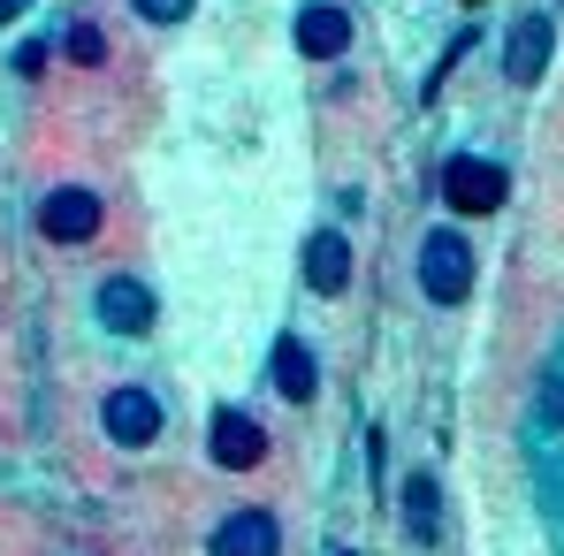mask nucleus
Masks as SVG:
<instances>
[{
    "label": "nucleus",
    "instance_id": "obj_13",
    "mask_svg": "<svg viewBox=\"0 0 564 556\" xmlns=\"http://www.w3.org/2000/svg\"><path fill=\"white\" fill-rule=\"evenodd\" d=\"M130 8H138L145 23H184V15L198 8V0H130Z\"/></svg>",
    "mask_w": 564,
    "mask_h": 556
},
{
    "label": "nucleus",
    "instance_id": "obj_9",
    "mask_svg": "<svg viewBox=\"0 0 564 556\" xmlns=\"http://www.w3.org/2000/svg\"><path fill=\"white\" fill-rule=\"evenodd\" d=\"M99 320H107L115 336H145V328H153V297H145V282L107 275V282H99Z\"/></svg>",
    "mask_w": 564,
    "mask_h": 556
},
{
    "label": "nucleus",
    "instance_id": "obj_6",
    "mask_svg": "<svg viewBox=\"0 0 564 556\" xmlns=\"http://www.w3.org/2000/svg\"><path fill=\"white\" fill-rule=\"evenodd\" d=\"M268 458V427L252 412H214V465L221 472H245V465Z\"/></svg>",
    "mask_w": 564,
    "mask_h": 556
},
{
    "label": "nucleus",
    "instance_id": "obj_5",
    "mask_svg": "<svg viewBox=\"0 0 564 556\" xmlns=\"http://www.w3.org/2000/svg\"><path fill=\"white\" fill-rule=\"evenodd\" d=\"M99 427H107V443L138 450V443H153V435H161V404H153L145 389H115V396L99 404Z\"/></svg>",
    "mask_w": 564,
    "mask_h": 556
},
{
    "label": "nucleus",
    "instance_id": "obj_10",
    "mask_svg": "<svg viewBox=\"0 0 564 556\" xmlns=\"http://www.w3.org/2000/svg\"><path fill=\"white\" fill-rule=\"evenodd\" d=\"M305 282H313L321 297H336V290L351 282V237H344V229H313V237H305Z\"/></svg>",
    "mask_w": 564,
    "mask_h": 556
},
{
    "label": "nucleus",
    "instance_id": "obj_1",
    "mask_svg": "<svg viewBox=\"0 0 564 556\" xmlns=\"http://www.w3.org/2000/svg\"><path fill=\"white\" fill-rule=\"evenodd\" d=\"M420 290L435 305H458L473 290V244L458 229H427V244H420Z\"/></svg>",
    "mask_w": 564,
    "mask_h": 556
},
{
    "label": "nucleus",
    "instance_id": "obj_4",
    "mask_svg": "<svg viewBox=\"0 0 564 556\" xmlns=\"http://www.w3.org/2000/svg\"><path fill=\"white\" fill-rule=\"evenodd\" d=\"M550 54H557V23H550V15H519L511 39H503V69H511V85H534V77L550 69Z\"/></svg>",
    "mask_w": 564,
    "mask_h": 556
},
{
    "label": "nucleus",
    "instance_id": "obj_15",
    "mask_svg": "<svg viewBox=\"0 0 564 556\" xmlns=\"http://www.w3.org/2000/svg\"><path fill=\"white\" fill-rule=\"evenodd\" d=\"M542 404L557 412V427H564V381H550V389H542Z\"/></svg>",
    "mask_w": 564,
    "mask_h": 556
},
{
    "label": "nucleus",
    "instance_id": "obj_11",
    "mask_svg": "<svg viewBox=\"0 0 564 556\" xmlns=\"http://www.w3.org/2000/svg\"><path fill=\"white\" fill-rule=\"evenodd\" d=\"M275 389L290 396V404H313V389H321V367H313V351H305L297 336L275 344Z\"/></svg>",
    "mask_w": 564,
    "mask_h": 556
},
{
    "label": "nucleus",
    "instance_id": "obj_12",
    "mask_svg": "<svg viewBox=\"0 0 564 556\" xmlns=\"http://www.w3.org/2000/svg\"><path fill=\"white\" fill-rule=\"evenodd\" d=\"M404 526H412V542H435V480L427 472L404 488Z\"/></svg>",
    "mask_w": 564,
    "mask_h": 556
},
{
    "label": "nucleus",
    "instance_id": "obj_8",
    "mask_svg": "<svg viewBox=\"0 0 564 556\" xmlns=\"http://www.w3.org/2000/svg\"><path fill=\"white\" fill-rule=\"evenodd\" d=\"M351 46V15L336 8V0H313V8H297V54H313V62H336Z\"/></svg>",
    "mask_w": 564,
    "mask_h": 556
},
{
    "label": "nucleus",
    "instance_id": "obj_3",
    "mask_svg": "<svg viewBox=\"0 0 564 556\" xmlns=\"http://www.w3.org/2000/svg\"><path fill=\"white\" fill-rule=\"evenodd\" d=\"M39 229H46L54 244H93V237H99V198H93V190H77V184L46 190V206H39Z\"/></svg>",
    "mask_w": 564,
    "mask_h": 556
},
{
    "label": "nucleus",
    "instance_id": "obj_14",
    "mask_svg": "<svg viewBox=\"0 0 564 556\" xmlns=\"http://www.w3.org/2000/svg\"><path fill=\"white\" fill-rule=\"evenodd\" d=\"M69 62H107V39H99L93 23H77V31H69Z\"/></svg>",
    "mask_w": 564,
    "mask_h": 556
},
{
    "label": "nucleus",
    "instance_id": "obj_2",
    "mask_svg": "<svg viewBox=\"0 0 564 556\" xmlns=\"http://www.w3.org/2000/svg\"><path fill=\"white\" fill-rule=\"evenodd\" d=\"M443 198H451L458 214H496V206H503V168L480 161V153H458V161L443 168Z\"/></svg>",
    "mask_w": 564,
    "mask_h": 556
},
{
    "label": "nucleus",
    "instance_id": "obj_7",
    "mask_svg": "<svg viewBox=\"0 0 564 556\" xmlns=\"http://www.w3.org/2000/svg\"><path fill=\"white\" fill-rule=\"evenodd\" d=\"M282 549V526L268 511H229L221 526H214V549L206 556H275Z\"/></svg>",
    "mask_w": 564,
    "mask_h": 556
}]
</instances>
